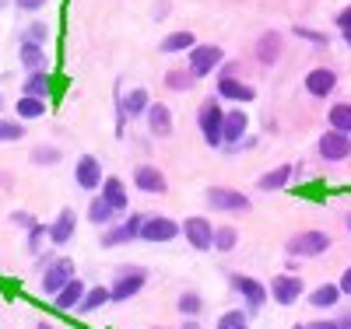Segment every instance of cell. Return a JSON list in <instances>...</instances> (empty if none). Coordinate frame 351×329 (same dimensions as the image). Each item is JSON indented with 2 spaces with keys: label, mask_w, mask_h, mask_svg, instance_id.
Listing matches in <instances>:
<instances>
[{
  "label": "cell",
  "mask_w": 351,
  "mask_h": 329,
  "mask_svg": "<svg viewBox=\"0 0 351 329\" xmlns=\"http://www.w3.org/2000/svg\"><path fill=\"white\" fill-rule=\"evenodd\" d=\"M341 36H344V42L351 46V25H348V28H341Z\"/></svg>",
  "instance_id": "obj_48"
},
{
  "label": "cell",
  "mask_w": 351,
  "mask_h": 329,
  "mask_svg": "<svg viewBox=\"0 0 351 329\" xmlns=\"http://www.w3.org/2000/svg\"><path fill=\"white\" fill-rule=\"evenodd\" d=\"M148 92H144V88H134V92L130 95H123L120 98V112L123 116H144V112H148Z\"/></svg>",
  "instance_id": "obj_24"
},
{
  "label": "cell",
  "mask_w": 351,
  "mask_h": 329,
  "mask_svg": "<svg viewBox=\"0 0 351 329\" xmlns=\"http://www.w3.org/2000/svg\"><path fill=\"white\" fill-rule=\"evenodd\" d=\"M11 221H14V224H21V228H36V224H39L36 218H28V214H21V211H18V214H11Z\"/></svg>",
  "instance_id": "obj_42"
},
{
  "label": "cell",
  "mask_w": 351,
  "mask_h": 329,
  "mask_svg": "<svg viewBox=\"0 0 351 329\" xmlns=\"http://www.w3.org/2000/svg\"><path fill=\"white\" fill-rule=\"evenodd\" d=\"M330 130H341V133H351V105L348 102H341V105H334L330 112Z\"/></svg>",
  "instance_id": "obj_31"
},
{
  "label": "cell",
  "mask_w": 351,
  "mask_h": 329,
  "mask_svg": "<svg viewBox=\"0 0 351 329\" xmlns=\"http://www.w3.org/2000/svg\"><path fill=\"white\" fill-rule=\"evenodd\" d=\"M165 84L172 88V92H190V88H193V74L190 70H169Z\"/></svg>",
  "instance_id": "obj_33"
},
{
  "label": "cell",
  "mask_w": 351,
  "mask_h": 329,
  "mask_svg": "<svg viewBox=\"0 0 351 329\" xmlns=\"http://www.w3.org/2000/svg\"><path fill=\"white\" fill-rule=\"evenodd\" d=\"M109 302H112L109 287H92V291H84V294H81L77 312H95V308H102V305H109Z\"/></svg>",
  "instance_id": "obj_25"
},
{
  "label": "cell",
  "mask_w": 351,
  "mask_h": 329,
  "mask_svg": "<svg viewBox=\"0 0 351 329\" xmlns=\"http://www.w3.org/2000/svg\"><path fill=\"white\" fill-rule=\"evenodd\" d=\"M193 32H172L162 39V53H180V49H193Z\"/></svg>",
  "instance_id": "obj_30"
},
{
  "label": "cell",
  "mask_w": 351,
  "mask_h": 329,
  "mask_svg": "<svg viewBox=\"0 0 351 329\" xmlns=\"http://www.w3.org/2000/svg\"><path fill=\"white\" fill-rule=\"evenodd\" d=\"M39 329H53V326H49V322H39Z\"/></svg>",
  "instance_id": "obj_50"
},
{
  "label": "cell",
  "mask_w": 351,
  "mask_h": 329,
  "mask_svg": "<svg viewBox=\"0 0 351 329\" xmlns=\"http://www.w3.org/2000/svg\"><path fill=\"white\" fill-rule=\"evenodd\" d=\"M351 25V8H344L341 14H337V28H348Z\"/></svg>",
  "instance_id": "obj_45"
},
{
  "label": "cell",
  "mask_w": 351,
  "mask_h": 329,
  "mask_svg": "<svg viewBox=\"0 0 351 329\" xmlns=\"http://www.w3.org/2000/svg\"><path fill=\"white\" fill-rule=\"evenodd\" d=\"M221 60H225V53H221V46H193L190 49V74L193 77H208L218 64H221Z\"/></svg>",
  "instance_id": "obj_4"
},
{
  "label": "cell",
  "mask_w": 351,
  "mask_h": 329,
  "mask_svg": "<svg viewBox=\"0 0 351 329\" xmlns=\"http://www.w3.org/2000/svg\"><path fill=\"white\" fill-rule=\"evenodd\" d=\"M141 224H144L141 214L127 218L120 228H109V231L102 235V246H120V242H130V238H141Z\"/></svg>",
  "instance_id": "obj_15"
},
{
  "label": "cell",
  "mask_w": 351,
  "mask_h": 329,
  "mask_svg": "<svg viewBox=\"0 0 351 329\" xmlns=\"http://www.w3.org/2000/svg\"><path fill=\"white\" fill-rule=\"evenodd\" d=\"M236 242H239L236 228H218V231H215V249H218V252H232V249H236Z\"/></svg>",
  "instance_id": "obj_34"
},
{
  "label": "cell",
  "mask_w": 351,
  "mask_h": 329,
  "mask_svg": "<svg viewBox=\"0 0 351 329\" xmlns=\"http://www.w3.org/2000/svg\"><path fill=\"white\" fill-rule=\"evenodd\" d=\"M148 130L155 133V137H169L172 133V112H169V105H162V102H155V105H148Z\"/></svg>",
  "instance_id": "obj_16"
},
{
  "label": "cell",
  "mask_w": 351,
  "mask_h": 329,
  "mask_svg": "<svg viewBox=\"0 0 351 329\" xmlns=\"http://www.w3.org/2000/svg\"><path fill=\"white\" fill-rule=\"evenodd\" d=\"M341 294H351V266H348V270H344V277H341Z\"/></svg>",
  "instance_id": "obj_44"
},
{
  "label": "cell",
  "mask_w": 351,
  "mask_h": 329,
  "mask_svg": "<svg viewBox=\"0 0 351 329\" xmlns=\"http://www.w3.org/2000/svg\"><path fill=\"white\" fill-rule=\"evenodd\" d=\"M197 123H200L204 140H208L211 147H221V123H225V112H221V105H218L215 98L200 105V112H197Z\"/></svg>",
  "instance_id": "obj_1"
},
{
  "label": "cell",
  "mask_w": 351,
  "mask_h": 329,
  "mask_svg": "<svg viewBox=\"0 0 351 329\" xmlns=\"http://www.w3.org/2000/svg\"><path fill=\"white\" fill-rule=\"evenodd\" d=\"M81 294H84V284L81 280H71L64 291H56V308H77V302H81Z\"/></svg>",
  "instance_id": "obj_27"
},
{
  "label": "cell",
  "mask_w": 351,
  "mask_h": 329,
  "mask_svg": "<svg viewBox=\"0 0 351 329\" xmlns=\"http://www.w3.org/2000/svg\"><path fill=\"white\" fill-rule=\"evenodd\" d=\"M256 56H260V64H278V56H281V32H263L256 39Z\"/></svg>",
  "instance_id": "obj_19"
},
{
  "label": "cell",
  "mask_w": 351,
  "mask_h": 329,
  "mask_svg": "<svg viewBox=\"0 0 351 329\" xmlns=\"http://www.w3.org/2000/svg\"><path fill=\"white\" fill-rule=\"evenodd\" d=\"M334 88H337V74L327 70V67H316V70L306 74V92L316 95V98H327Z\"/></svg>",
  "instance_id": "obj_12"
},
{
  "label": "cell",
  "mask_w": 351,
  "mask_h": 329,
  "mask_svg": "<svg viewBox=\"0 0 351 329\" xmlns=\"http://www.w3.org/2000/svg\"><path fill=\"white\" fill-rule=\"evenodd\" d=\"M327 249H330V235L327 231H302L295 238H288V246H285L288 256H319Z\"/></svg>",
  "instance_id": "obj_2"
},
{
  "label": "cell",
  "mask_w": 351,
  "mask_h": 329,
  "mask_svg": "<svg viewBox=\"0 0 351 329\" xmlns=\"http://www.w3.org/2000/svg\"><path fill=\"white\" fill-rule=\"evenodd\" d=\"M21 64L28 67V74L32 70H43L46 67V56H43V49H39V42H21Z\"/></svg>",
  "instance_id": "obj_29"
},
{
  "label": "cell",
  "mask_w": 351,
  "mask_h": 329,
  "mask_svg": "<svg viewBox=\"0 0 351 329\" xmlns=\"http://www.w3.org/2000/svg\"><path fill=\"white\" fill-rule=\"evenodd\" d=\"M288 179H291V165H278L274 172L260 175V179H256V186H260V193H274V189L288 186Z\"/></svg>",
  "instance_id": "obj_23"
},
{
  "label": "cell",
  "mask_w": 351,
  "mask_h": 329,
  "mask_svg": "<svg viewBox=\"0 0 351 329\" xmlns=\"http://www.w3.org/2000/svg\"><path fill=\"white\" fill-rule=\"evenodd\" d=\"M316 147H319V158H327V161H344L351 155V140L341 130H327Z\"/></svg>",
  "instance_id": "obj_8"
},
{
  "label": "cell",
  "mask_w": 351,
  "mask_h": 329,
  "mask_svg": "<svg viewBox=\"0 0 351 329\" xmlns=\"http://www.w3.org/2000/svg\"><path fill=\"white\" fill-rule=\"evenodd\" d=\"M344 224H348V231H351V214H348V218H344Z\"/></svg>",
  "instance_id": "obj_49"
},
{
  "label": "cell",
  "mask_w": 351,
  "mask_h": 329,
  "mask_svg": "<svg viewBox=\"0 0 351 329\" xmlns=\"http://www.w3.org/2000/svg\"><path fill=\"white\" fill-rule=\"evenodd\" d=\"M180 231H183V224H176L169 218H144V224H141L144 242H172Z\"/></svg>",
  "instance_id": "obj_7"
},
{
  "label": "cell",
  "mask_w": 351,
  "mask_h": 329,
  "mask_svg": "<svg viewBox=\"0 0 351 329\" xmlns=\"http://www.w3.org/2000/svg\"><path fill=\"white\" fill-rule=\"evenodd\" d=\"M176 308H180L183 315H200L204 312V302H200L197 291H186V294H180V305H176Z\"/></svg>",
  "instance_id": "obj_35"
},
{
  "label": "cell",
  "mask_w": 351,
  "mask_h": 329,
  "mask_svg": "<svg viewBox=\"0 0 351 329\" xmlns=\"http://www.w3.org/2000/svg\"><path fill=\"white\" fill-rule=\"evenodd\" d=\"M49 88H53L49 74H46V70H32V74H28V81L21 84V95H32V98H46V95H49Z\"/></svg>",
  "instance_id": "obj_22"
},
{
  "label": "cell",
  "mask_w": 351,
  "mask_h": 329,
  "mask_svg": "<svg viewBox=\"0 0 351 329\" xmlns=\"http://www.w3.org/2000/svg\"><path fill=\"white\" fill-rule=\"evenodd\" d=\"M306 329H337V322H330V319H319V322H313V326H306Z\"/></svg>",
  "instance_id": "obj_46"
},
{
  "label": "cell",
  "mask_w": 351,
  "mask_h": 329,
  "mask_svg": "<svg viewBox=\"0 0 351 329\" xmlns=\"http://www.w3.org/2000/svg\"><path fill=\"white\" fill-rule=\"evenodd\" d=\"M337 298H341V287H337V284H324V287H316V291L309 294V305H313V308H334Z\"/></svg>",
  "instance_id": "obj_26"
},
{
  "label": "cell",
  "mask_w": 351,
  "mask_h": 329,
  "mask_svg": "<svg viewBox=\"0 0 351 329\" xmlns=\"http://www.w3.org/2000/svg\"><path fill=\"white\" fill-rule=\"evenodd\" d=\"M134 183H137V189H141V193H155V196H162V193L169 189L165 175H162L155 165H141V168L134 172Z\"/></svg>",
  "instance_id": "obj_13"
},
{
  "label": "cell",
  "mask_w": 351,
  "mask_h": 329,
  "mask_svg": "<svg viewBox=\"0 0 351 329\" xmlns=\"http://www.w3.org/2000/svg\"><path fill=\"white\" fill-rule=\"evenodd\" d=\"M232 287H236V291L246 298V308H250V312H260V308H263V302H267V291H263V284H260V280H253V277L236 274V277H232Z\"/></svg>",
  "instance_id": "obj_10"
},
{
  "label": "cell",
  "mask_w": 351,
  "mask_h": 329,
  "mask_svg": "<svg viewBox=\"0 0 351 329\" xmlns=\"http://www.w3.org/2000/svg\"><path fill=\"white\" fill-rule=\"evenodd\" d=\"M102 196H106V203L112 207L116 214L127 211V186L120 183V179H102Z\"/></svg>",
  "instance_id": "obj_20"
},
{
  "label": "cell",
  "mask_w": 351,
  "mask_h": 329,
  "mask_svg": "<svg viewBox=\"0 0 351 329\" xmlns=\"http://www.w3.org/2000/svg\"><path fill=\"white\" fill-rule=\"evenodd\" d=\"M246 322V315L243 312H225L221 319H218V329H239Z\"/></svg>",
  "instance_id": "obj_38"
},
{
  "label": "cell",
  "mask_w": 351,
  "mask_h": 329,
  "mask_svg": "<svg viewBox=\"0 0 351 329\" xmlns=\"http://www.w3.org/2000/svg\"><path fill=\"white\" fill-rule=\"evenodd\" d=\"M208 203L215 207V211H250V196H243L239 189H208Z\"/></svg>",
  "instance_id": "obj_11"
},
{
  "label": "cell",
  "mask_w": 351,
  "mask_h": 329,
  "mask_svg": "<svg viewBox=\"0 0 351 329\" xmlns=\"http://www.w3.org/2000/svg\"><path fill=\"white\" fill-rule=\"evenodd\" d=\"M71 280H74V263H71V259H53V263L46 266L39 287H43V294L56 298V291H64Z\"/></svg>",
  "instance_id": "obj_3"
},
{
  "label": "cell",
  "mask_w": 351,
  "mask_h": 329,
  "mask_svg": "<svg viewBox=\"0 0 351 329\" xmlns=\"http://www.w3.org/2000/svg\"><path fill=\"white\" fill-rule=\"evenodd\" d=\"M144 284H148V270H123L120 277H116L112 284V302H127V298H134L137 291H144Z\"/></svg>",
  "instance_id": "obj_9"
},
{
  "label": "cell",
  "mask_w": 351,
  "mask_h": 329,
  "mask_svg": "<svg viewBox=\"0 0 351 329\" xmlns=\"http://www.w3.org/2000/svg\"><path fill=\"white\" fill-rule=\"evenodd\" d=\"M239 329H246V322H243V326H239Z\"/></svg>",
  "instance_id": "obj_52"
},
{
  "label": "cell",
  "mask_w": 351,
  "mask_h": 329,
  "mask_svg": "<svg viewBox=\"0 0 351 329\" xmlns=\"http://www.w3.org/2000/svg\"><path fill=\"white\" fill-rule=\"evenodd\" d=\"M60 161V151L56 147H36L32 151V165H56Z\"/></svg>",
  "instance_id": "obj_36"
},
{
  "label": "cell",
  "mask_w": 351,
  "mask_h": 329,
  "mask_svg": "<svg viewBox=\"0 0 351 329\" xmlns=\"http://www.w3.org/2000/svg\"><path fill=\"white\" fill-rule=\"evenodd\" d=\"M183 235H186V242H190L197 252L215 249V228H211L208 218H186V221H183Z\"/></svg>",
  "instance_id": "obj_5"
},
{
  "label": "cell",
  "mask_w": 351,
  "mask_h": 329,
  "mask_svg": "<svg viewBox=\"0 0 351 329\" xmlns=\"http://www.w3.org/2000/svg\"><path fill=\"white\" fill-rule=\"evenodd\" d=\"M46 39V25H32L28 28V42H43Z\"/></svg>",
  "instance_id": "obj_41"
},
{
  "label": "cell",
  "mask_w": 351,
  "mask_h": 329,
  "mask_svg": "<svg viewBox=\"0 0 351 329\" xmlns=\"http://www.w3.org/2000/svg\"><path fill=\"white\" fill-rule=\"evenodd\" d=\"M14 112H18L21 119H39V116H46V98L21 95V98H18V105H14Z\"/></svg>",
  "instance_id": "obj_28"
},
{
  "label": "cell",
  "mask_w": 351,
  "mask_h": 329,
  "mask_svg": "<svg viewBox=\"0 0 351 329\" xmlns=\"http://www.w3.org/2000/svg\"><path fill=\"white\" fill-rule=\"evenodd\" d=\"M21 137H25V127H21V123L0 119V140H21Z\"/></svg>",
  "instance_id": "obj_37"
},
{
  "label": "cell",
  "mask_w": 351,
  "mask_h": 329,
  "mask_svg": "<svg viewBox=\"0 0 351 329\" xmlns=\"http://www.w3.org/2000/svg\"><path fill=\"white\" fill-rule=\"evenodd\" d=\"M0 109H4V98H0Z\"/></svg>",
  "instance_id": "obj_51"
},
{
  "label": "cell",
  "mask_w": 351,
  "mask_h": 329,
  "mask_svg": "<svg viewBox=\"0 0 351 329\" xmlns=\"http://www.w3.org/2000/svg\"><path fill=\"white\" fill-rule=\"evenodd\" d=\"M218 95L228 98V102H253V98H256V92H253L250 84L236 81V64L225 67V74L218 77Z\"/></svg>",
  "instance_id": "obj_6"
},
{
  "label": "cell",
  "mask_w": 351,
  "mask_h": 329,
  "mask_svg": "<svg viewBox=\"0 0 351 329\" xmlns=\"http://www.w3.org/2000/svg\"><path fill=\"white\" fill-rule=\"evenodd\" d=\"M88 218H92L95 224H109L116 218V211L106 203V196H92V207H88Z\"/></svg>",
  "instance_id": "obj_32"
},
{
  "label": "cell",
  "mask_w": 351,
  "mask_h": 329,
  "mask_svg": "<svg viewBox=\"0 0 351 329\" xmlns=\"http://www.w3.org/2000/svg\"><path fill=\"white\" fill-rule=\"evenodd\" d=\"M337 322V329H351V312H344L341 319H334Z\"/></svg>",
  "instance_id": "obj_47"
},
{
  "label": "cell",
  "mask_w": 351,
  "mask_h": 329,
  "mask_svg": "<svg viewBox=\"0 0 351 329\" xmlns=\"http://www.w3.org/2000/svg\"><path fill=\"white\" fill-rule=\"evenodd\" d=\"M302 294V280L299 277H278L274 280V302L278 305H291Z\"/></svg>",
  "instance_id": "obj_21"
},
{
  "label": "cell",
  "mask_w": 351,
  "mask_h": 329,
  "mask_svg": "<svg viewBox=\"0 0 351 329\" xmlns=\"http://www.w3.org/2000/svg\"><path fill=\"white\" fill-rule=\"evenodd\" d=\"M77 186H81V189H88V193L102 186V165H99V158L84 155V158L77 161Z\"/></svg>",
  "instance_id": "obj_14"
},
{
  "label": "cell",
  "mask_w": 351,
  "mask_h": 329,
  "mask_svg": "<svg viewBox=\"0 0 351 329\" xmlns=\"http://www.w3.org/2000/svg\"><path fill=\"white\" fill-rule=\"evenodd\" d=\"M74 211H71V207H64V211H60V218H56L53 221V228H49V238H53V246H67L71 242V235H74Z\"/></svg>",
  "instance_id": "obj_18"
},
{
  "label": "cell",
  "mask_w": 351,
  "mask_h": 329,
  "mask_svg": "<svg viewBox=\"0 0 351 329\" xmlns=\"http://www.w3.org/2000/svg\"><path fill=\"white\" fill-rule=\"evenodd\" d=\"M295 36H302V39H309V42H316V46H324V42H327L319 32H309V28H295Z\"/></svg>",
  "instance_id": "obj_40"
},
{
  "label": "cell",
  "mask_w": 351,
  "mask_h": 329,
  "mask_svg": "<svg viewBox=\"0 0 351 329\" xmlns=\"http://www.w3.org/2000/svg\"><path fill=\"white\" fill-rule=\"evenodd\" d=\"M14 4H18V8H25V11H36V8H43V4H46V0H14Z\"/></svg>",
  "instance_id": "obj_43"
},
{
  "label": "cell",
  "mask_w": 351,
  "mask_h": 329,
  "mask_svg": "<svg viewBox=\"0 0 351 329\" xmlns=\"http://www.w3.org/2000/svg\"><path fill=\"white\" fill-rule=\"evenodd\" d=\"M243 133H246V112H239V109L225 112V123H221V144H236V140H243Z\"/></svg>",
  "instance_id": "obj_17"
},
{
  "label": "cell",
  "mask_w": 351,
  "mask_h": 329,
  "mask_svg": "<svg viewBox=\"0 0 351 329\" xmlns=\"http://www.w3.org/2000/svg\"><path fill=\"white\" fill-rule=\"evenodd\" d=\"M43 235H46V228H43V224L28 228V249H32V252H39V242H43Z\"/></svg>",
  "instance_id": "obj_39"
}]
</instances>
